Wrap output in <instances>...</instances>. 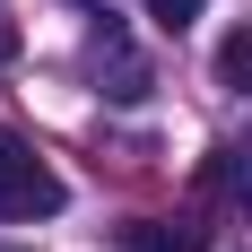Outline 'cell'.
<instances>
[{
	"label": "cell",
	"mask_w": 252,
	"mask_h": 252,
	"mask_svg": "<svg viewBox=\"0 0 252 252\" xmlns=\"http://www.w3.org/2000/svg\"><path fill=\"white\" fill-rule=\"evenodd\" d=\"M139 9H148V18H157V26H165V35H183V26L200 18L209 0H139Z\"/></svg>",
	"instance_id": "obj_6"
},
{
	"label": "cell",
	"mask_w": 252,
	"mask_h": 252,
	"mask_svg": "<svg viewBox=\"0 0 252 252\" xmlns=\"http://www.w3.org/2000/svg\"><path fill=\"white\" fill-rule=\"evenodd\" d=\"M96 70H113V96H148V70L130 61V44H122V35H113V26H104V35H96Z\"/></svg>",
	"instance_id": "obj_2"
},
{
	"label": "cell",
	"mask_w": 252,
	"mask_h": 252,
	"mask_svg": "<svg viewBox=\"0 0 252 252\" xmlns=\"http://www.w3.org/2000/svg\"><path fill=\"white\" fill-rule=\"evenodd\" d=\"M130 252H200V226H165V218H139Z\"/></svg>",
	"instance_id": "obj_3"
},
{
	"label": "cell",
	"mask_w": 252,
	"mask_h": 252,
	"mask_svg": "<svg viewBox=\"0 0 252 252\" xmlns=\"http://www.w3.org/2000/svg\"><path fill=\"white\" fill-rule=\"evenodd\" d=\"M218 191L252 218V148H218Z\"/></svg>",
	"instance_id": "obj_4"
},
{
	"label": "cell",
	"mask_w": 252,
	"mask_h": 252,
	"mask_svg": "<svg viewBox=\"0 0 252 252\" xmlns=\"http://www.w3.org/2000/svg\"><path fill=\"white\" fill-rule=\"evenodd\" d=\"M61 209V174H52L44 157H35V139H18V130H0V218H52Z\"/></svg>",
	"instance_id": "obj_1"
},
{
	"label": "cell",
	"mask_w": 252,
	"mask_h": 252,
	"mask_svg": "<svg viewBox=\"0 0 252 252\" xmlns=\"http://www.w3.org/2000/svg\"><path fill=\"white\" fill-rule=\"evenodd\" d=\"M218 78H226L235 96H244V87H252V26H235L226 44H218Z\"/></svg>",
	"instance_id": "obj_5"
},
{
	"label": "cell",
	"mask_w": 252,
	"mask_h": 252,
	"mask_svg": "<svg viewBox=\"0 0 252 252\" xmlns=\"http://www.w3.org/2000/svg\"><path fill=\"white\" fill-rule=\"evenodd\" d=\"M9 52H18V26H9V18H0V61H9Z\"/></svg>",
	"instance_id": "obj_7"
},
{
	"label": "cell",
	"mask_w": 252,
	"mask_h": 252,
	"mask_svg": "<svg viewBox=\"0 0 252 252\" xmlns=\"http://www.w3.org/2000/svg\"><path fill=\"white\" fill-rule=\"evenodd\" d=\"M78 9H104V0H78Z\"/></svg>",
	"instance_id": "obj_8"
}]
</instances>
